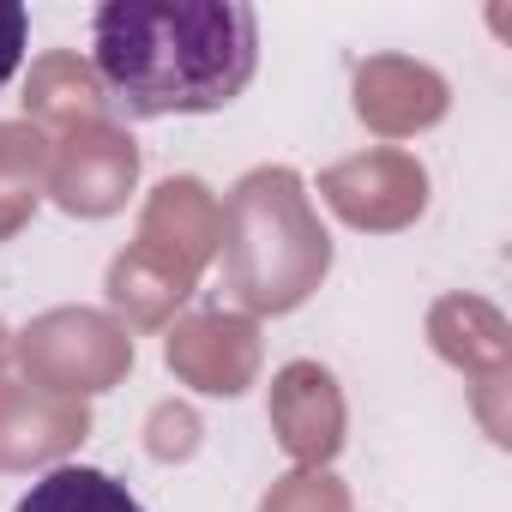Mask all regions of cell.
<instances>
[{"mask_svg": "<svg viewBox=\"0 0 512 512\" xmlns=\"http://www.w3.org/2000/svg\"><path fill=\"white\" fill-rule=\"evenodd\" d=\"M25 43H31V13L19 7V0H0V85L19 73Z\"/></svg>", "mask_w": 512, "mask_h": 512, "instance_id": "3957f363", "label": "cell"}, {"mask_svg": "<svg viewBox=\"0 0 512 512\" xmlns=\"http://www.w3.org/2000/svg\"><path fill=\"white\" fill-rule=\"evenodd\" d=\"M13 512H145V506L127 482H115L97 464H55L19 494Z\"/></svg>", "mask_w": 512, "mask_h": 512, "instance_id": "7a4b0ae2", "label": "cell"}, {"mask_svg": "<svg viewBox=\"0 0 512 512\" xmlns=\"http://www.w3.org/2000/svg\"><path fill=\"white\" fill-rule=\"evenodd\" d=\"M91 67L127 121L211 115L260 67V19L241 0H109L91 19Z\"/></svg>", "mask_w": 512, "mask_h": 512, "instance_id": "6da1fadb", "label": "cell"}]
</instances>
